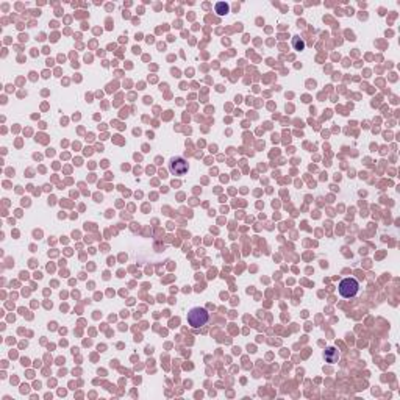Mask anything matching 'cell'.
Wrapping results in <instances>:
<instances>
[{"label":"cell","instance_id":"cell-1","mask_svg":"<svg viewBox=\"0 0 400 400\" xmlns=\"http://www.w3.org/2000/svg\"><path fill=\"white\" fill-rule=\"evenodd\" d=\"M210 316H208V311L205 308H200V307H194L188 311V324L193 327V329H200V327H203Z\"/></svg>","mask_w":400,"mask_h":400},{"label":"cell","instance_id":"cell-2","mask_svg":"<svg viewBox=\"0 0 400 400\" xmlns=\"http://www.w3.org/2000/svg\"><path fill=\"white\" fill-rule=\"evenodd\" d=\"M359 285L355 278H344L339 283V294L346 299H352L358 294Z\"/></svg>","mask_w":400,"mask_h":400},{"label":"cell","instance_id":"cell-3","mask_svg":"<svg viewBox=\"0 0 400 400\" xmlns=\"http://www.w3.org/2000/svg\"><path fill=\"white\" fill-rule=\"evenodd\" d=\"M169 171L171 174L174 175H185L188 172V161L186 159H183L181 156H175V158H171L169 161Z\"/></svg>","mask_w":400,"mask_h":400},{"label":"cell","instance_id":"cell-4","mask_svg":"<svg viewBox=\"0 0 400 400\" xmlns=\"http://www.w3.org/2000/svg\"><path fill=\"white\" fill-rule=\"evenodd\" d=\"M292 47L295 50H303V49H305V43H303V39H300V36H294L292 38Z\"/></svg>","mask_w":400,"mask_h":400},{"label":"cell","instance_id":"cell-5","mask_svg":"<svg viewBox=\"0 0 400 400\" xmlns=\"http://www.w3.org/2000/svg\"><path fill=\"white\" fill-rule=\"evenodd\" d=\"M214 10H216V13H218V14H225V13H228L230 6L225 2H219V3H216Z\"/></svg>","mask_w":400,"mask_h":400}]
</instances>
